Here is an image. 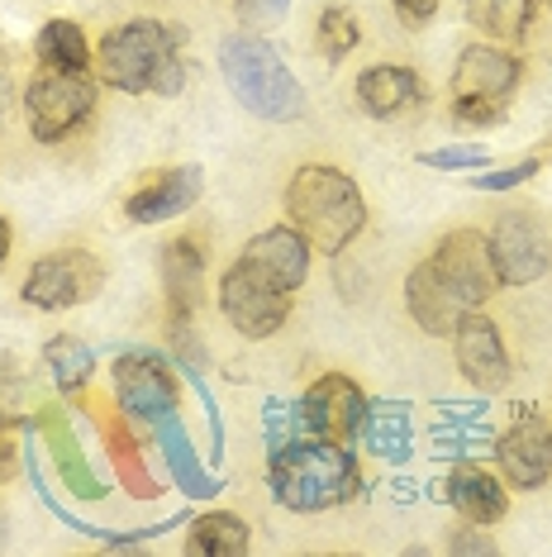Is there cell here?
Returning a JSON list of instances; mask_svg holds the SVG:
<instances>
[{
  "mask_svg": "<svg viewBox=\"0 0 552 557\" xmlns=\"http://www.w3.org/2000/svg\"><path fill=\"white\" fill-rule=\"evenodd\" d=\"M10 244H15V230H10V220L0 214V268H5V258H10Z\"/></svg>",
  "mask_w": 552,
  "mask_h": 557,
  "instance_id": "cell-40",
  "label": "cell"
},
{
  "mask_svg": "<svg viewBox=\"0 0 552 557\" xmlns=\"http://www.w3.org/2000/svg\"><path fill=\"white\" fill-rule=\"evenodd\" d=\"M200 276H205V258L191 238H177L167 252H162V290L172 300V334L177 329H191V310L200 300Z\"/></svg>",
  "mask_w": 552,
  "mask_h": 557,
  "instance_id": "cell-21",
  "label": "cell"
},
{
  "mask_svg": "<svg viewBox=\"0 0 552 557\" xmlns=\"http://www.w3.org/2000/svg\"><path fill=\"white\" fill-rule=\"evenodd\" d=\"M453 120L457 124H472V129H486V124L505 120V100H457Z\"/></svg>",
  "mask_w": 552,
  "mask_h": 557,
  "instance_id": "cell-34",
  "label": "cell"
},
{
  "mask_svg": "<svg viewBox=\"0 0 552 557\" xmlns=\"http://www.w3.org/2000/svg\"><path fill=\"white\" fill-rule=\"evenodd\" d=\"M34 48H39L43 67H58V72H86L91 67V44H86L77 20H48L39 29V39H34Z\"/></svg>",
  "mask_w": 552,
  "mask_h": 557,
  "instance_id": "cell-25",
  "label": "cell"
},
{
  "mask_svg": "<svg viewBox=\"0 0 552 557\" xmlns=\"http://www.w3.org/2000/svg\"><path fill=\"white\" fill-rule=\"evenodd\" d=\"M486 244H491V262H495L500 286H534L538 276L552 268V248H548L543 224L524 210L500 214Z\"/></svg>",
  "mask_w": 552,
  "mask_h": 557,
  "instance_id": "cell-8",
  "label": "cell"
},
{
  "mask_svg": "<svg viewBox=\"0 0 552 557\" xmlns=\"http://www.w3.org/2000/svg\"><path fill=\"white\" fill-rule=\"evenodd\" d=\"M429 268L434 276L443 282V290L457 300V306H486L491 300V290L500 286V276H495V262H491V244H486V234H476V230H453L443 238V244L434 248V258H429Z\"/></svg>",
  "mask_w": 552,
  "mask_h": 557,
  "instance_id": "cell-6",
  "label": "cell"
},
{
  "mask_svg": "<svg viewBox=\"0 0 552 557\" xmlns=\"http://www.w3.org/2000/svg\"><path fill=\"white\" fill-rule=\"evenodd\" d=\"M495 462L519 491H538L552 476V429L534 414V405H519L514 424L495 438Z\"/></svg>",
  "mask_w": 552,
  "mask_h": 557,
  "instance_id": "cell-12",
  "label": "cell"
},
{
  "mask_svg": "<svg viewBox=\"0 0 552 557\" xmlns=\"http://www.w3.org/2000/svg\"><path fill=\"white\" fill-rule=\"evenodd\" d=\"M362 39V29H357V20H353V10H343V5H329L319 15V29H315V44H319V53L338 62V58H348L357 48Z\"/></svg>",
  "mask_w": 552,
  "mask_h": 557,
  "instance_id": "cell-29",
  "label": "cell"
},
{
  "mask_svg": "<svg viewBox=\"0 0 552 557\" xmlns=\"http://www.w3.org/2000/svg\"><path fill=\"white\" fill-rule=\"evenodd\" d=\"M39 434L48 438V453H53V462H58V476H62V486H67L72 496H81V500L105 496V486H100V476L91 472V462H86V453H81L77 434H72L67 414H62L58 405H48V410L39 414Z\"/></svg>",
  "mask_w": 552,
  "mask_h": 557,
  "instance_id": "cell-18",
  "label": "cell"
},
{
  "mask_svg": "<svg viewBox=\"0 0 552 557\" xmlns=\"http://www.w3.org/2000/svg\"><path fill=\"white\" fill-rule=\"evenodd\" d=\"M153 434H158V448H162V458H167V472L172 481L186 491L191 500H215L219 496V476H210L205 467H200V453H196V443L191 434H186V424H181V414L172 410V414H162V420L153 424Z\"/></svg>",
  "mask_w": 552,
  "mask_h": 557,
  "instance_id": "cell-16",
  "label": "cell"
},
{
  "mask_svg": "<svg viewBox=\"0 0 552 557\" xmlns=\"http://www.w3.org/2000/svg\"><path fill=\"white\" fill-rule=\"evenodd\" d=\"M10 462H15V448H10V420H0V481L10 476Z\"/></svg>",
  "mask_w": 552,
  "mask_h": 557,
  "instance_id": "cell-38",
  "label": "cell"
},
{
  "mask_svg": "<svg viewBox=\"0 0 552 557\" xmlns=\"http://www.w3.org/2000/svg\"><path fill=\"white\" fill-rule=\"evenodd\" d=\"M448 505H453V510L467 519V524L491 529L495 519H505L510 496H505V486H500L491 472H481V467L462 462L457 472L448 476Z\"/></svg>",
  "mask_w": 552,
  "mask_h": 557,
  "instance_id": "cell-19",
  "label": "cell"
},
{
  "mask_svg": "<svg viewBox=\"0 0 552 557\" xmlns=\"http://www.w3.org/2000/svg\"><path fill=\"white\" fill-rule=\"evenodd\" d=\"M186 553H196V557H243L248 553V524L238 515H200V519H191Z\"/></svg>",
  "mask_w": 552,
  "mask_h": 557,
  "instance_id": "cell-26",
  "label": "cell"
},
{
  "mask_svg": "<svg viewBox=\"0 0 552 557\" xmlns=\"http://www.w3.org/2000/svg\"><path fill=\"white\" fill-rule=\"evenodd\" d=\"M100 434H105V448H110V458H115V472H120L124 486H129V496L134 500H153L158 481L143 467V453H138V443H134L129 429H124L120 414H105V420H100Z\"/></svg>",
  "mask_w": 552,
  "mask_h": 557,
  "instance_id": "cell-24",
  "label": "cell"
},
{
  "mask_svg": "<svg viewBox=\"0 0 552 557\" xmlns=\"http://www.w3.org/2000/svg\"><path fill=\"white\" fill-rule=\"evenodd\" d=\"M362 438L376 458L405 462L410 458V405L405 400H381L367 405V424H362Z\"/></svg>",
  "mask_w": 552,
  "mask_h": 557,
  "instance_id": "cell-23",
  "label": "cell"
},
{
  "mask_svg": "<svg viewBox=\"0 0 552 557\" xmlns=\"http://www.w3.org/2000/svg\"><path fill=\"white\" fill-rule=\"evenodd\" d=\"M300 434H305V414H300V405L267 400V410H262V438H267V453H281L286 443H296Z\"/></svg>",
  "mask_w": 552,
  "mask_h": 557,
  "instance_id": "cell-30",
  "label": "cell"
},
{
  "mask_svg": "<svg viewBox=\"0 0 552 557\" xmlns=\"http://www.w3.org/2000/svg\"><path fill=\"white\" fill-rule=\"evenodd\" d=\"M91 106H96V86L86 72L43 67L39 77L29 82V91H24V115H29V134L39 138V144L67 138L86 115H91Z\"/></svg>",
  "mask_w": 552,
  "mask_h": 557,
  "instance_id": "cell-5",
  "label": "cell"
},
{
  "mask_svg": "<svg viewBox=\"0 0 552 557\" xmlns=\"http://www.w3.org/2000/svg\"><path fill=\"white\" fill-rule=\"evenodd\" d=\"M438 5H443V0H396L400 20L414 24V29H419V24H429V20L438 15Z\"/></svg>",
  "mask_w": 552,
  "mask_h": 557,
  "instance_id": "cell-36",
  "label": "cell"
},
{
  "mask_svg": "<svg viewBox=\"0 0 552 557\" xmlns=\"http://www.w3.org/2000/svg\"><path fill=\"white\" fill-rule=\"evenodd\" d=\"M96 290H100V262L91 252H53V258H39L29 268L20 296L34 310H72L81 300H91Z\"/></svg>",
  "mask_w": 552,
  "mask_h": 557,
  "instance_id": "cell-10",
  "label": "cell"
},
{
  "mask_svg": "<svg viewBox=\"0 0 552 557\" xmlns=\"http://www.w3.org/2000/svg\"><path fill=\"white\" fill-rule=\"evenodd\" d=\"M177 29L162 20H129L100 39L96 72L115 91H162L172 96L181 86V58H177Z\"/></svg>",
  "mask_w": 552,
  "mask_h": 557,
  "instance_id": "cell-3",
  "label": "cell"
},
{
  "mask_svg": "<svg viewBox=\"0 0 552 557\" xmlns=\"http://www.w3.org/2000/svg\"><path fill=\"white\" fill-rule=\"evenodd\" d=\"M357 462L348 453V443H329L315 434H300L296 443H286L281 453H272L267 467V486L276 505L296 515H315L334 510V505L357 496Z\"/></svg>",
  "mask_w": 552,
  "mask_h": 557,
  "instance_id": "cell-1",
  "label": "cell"
},
{
  "mask_svg": "<svg viewBox=\"0 0 552 557\" xmlns=\"http://www.w3.org/2000/svg\"><path fill=\"white\" fill-rule=\"evenodd\" d=\"M238 262L276 290H296L310 276V244L296 224H286V230H262L258 238H248Z\"/></svg>",
  "mask_w": 552,
  "mask_h": 557,
  "instance_id": "cell-14",
  "label": "cell"
},
{
  "mask_svg": "<svg viewBox=\"0 0 552 557\" xmlns=\"http://www.w3.org/2000/svg\"><path fill=\"white\" fill-rule=\"evenodd\" d=\"M24 391V372H20V358L15 352H0V405H10Z\"/></svg>",
  "mask_w": 552,
  "mask_h": 557,
  "instance_id": "cell-35",
  "label": "cell"
},
{
  "mask_svg": "<svg viewBox=\"0 0 552 557\" xmlns=\"http://www.w3.org/2000/svg\"><path fill=\"white\" fill-rule=\"evenodd\" d=\"M219 72H224V86L238 96V106L258 120L286 124V120H300V110H305V91H300V82L291 77L286 58L276 53L267 39H258V34H234V39H224Z\"/></svg>",
  "mask_w": 552,
  "mask_h": 557,
  "instance_id": "cell-4",
  "label": "cell"
},
{
  "mask_svg": "<svg viewBox=\"0 0 552 557\" xmlns=\"http://www.w3.org/2000/svg\"><path fill=\"white\" fill-rule=\"evenodd\" d=\"M453 553H495V543L486 534H472V529H462V534H453V543H448Z\"/></svg>",
  "mask_w": 552,
  "mask_h": 557,
  "instance_id": "cell-37",
  "label": "cell"
},
{
  "mask_svg": "<svg viewBox=\"0 0 552 557\" xmlns=\"http://www.w3.org/2000/svg\"><path fill=\"white\" fill-rule=\"evenodd\" d=\"M453 348H457V367L476 391H505L510 382V352L500 329L486 314H462L453 329Z\"/></svg>",
  "mask_w": 552,
  "mask_h": 557,
  "instance_id": "cell-13",
  "label": "cell"
},
{
  "mask_svg": "<svg viewBox=\"0 0 552 557\" xmlns=\"http://www.w3.org/2000/svg\"><path fill=\"white\" fill-rule=\"evenodd\" d=\"M548 5H552V0H548Z\"/></svg>",
  "mask_w": 552,
  "mask_h": 557,
  "instance_id": "cell-41",
  "label": "cell"
},
{
  "mask_svg": "<svg viewBox=\"0 0 552 557\" xmlns=\"http://www.w3.org/2000/svg\"><path fill=\"white\" fill-rule=\"evenodd\" d=\"M405 306H410V314H414V324H419L424 334H434V338H453L457 320H462V314H472L467 306H457V300L448 296L429 262H419V268L410 272V282H405Z\"/></svg>",
  "mask_w": 552,
  "mask_h": 557,
  "instance_id": "cell-20",
  "label": "cell"
},
{
  "mask_svg": "<svg viewBox=\"0 0 552 557\" xmlns=\"http://www.w3.org/2000/svg\"><path fill=\"white\" fill-rule=\"evenodd\" d=\"M462 15L491 39H524L534 20V0H462Z\"/></svg>",
  "mask_w": 552,
  "mask_h": 557,
  "instance_id": "cell-28",
  "label": "cell"
},
{
  "mask_svg": "<svg viewBox=\"0 0 552 557\" xmlns=\"http://www.w3.org/2000/svg\"><path fill=\"white\" fill-rule=\"evenodd\" d=\"M519 82V62L500 48H486L476 44L457 58V72H453V91L457 100H505Z\"/></svg>",
  "mask_w": 552,
  "mask_h": 557,
  "instance_id": "cell-17",
  "label": "cell"
},
{
  "mask_svg": "<svg viewBox=\"0 0 552 557\" xmlns=\"http://www.w3.org/2000/svg\"><path fill=\"white\" fill-rule=\"evenodd\" d=\"M529 176H538V158H524V162H510V168L481 172V176H472V186L476 191H514V186L529 182Z\"/></svg>",
  "mask_w": 552,
  "mask_h": 557,
  "instance_id": "cell-32",
  "label": "cell"
},
{
  "mask_svg": "<svg viewBox=\"0 0 552 557\" xmlns=\"http://www.w3.org/2000/svg\"><path fill=\"white\" fill-rule=\"evenodd\" d=\"M115 396L129 420L158 424L162 414L177 410V376L158 352H124V358H115Z\"/></svg>",
  "mask_w": 552,
  "mask_h": 557,
  "instance_id": "cell-9",
  "label": "cell"
},
{
  "mask_svg": "<svg viewBox=\"0 0 552 557\" xmlns=\"http://www.w3.org/2000/svg\"><path fill=\"white\" fill-rule=\"evenodd\" d=\"M286 214L310 248L343 252L367 224V200L353 176H343L338 168H300L286 186Z\"/></svg>",
  "mask_w": 552,
  "mask_h": 557,
  "instance_id": "cell-2",
  "label": "cell"
},
{
  "mask_svg": "<svg viewBox=\"0 0 552 557\" xmlns=\"http://www.w3.org/2000/svg\"><path fill=\"white\" fill-rule=\"evenodd\" d=\"M424 168L434 172H467V168H486V148L481 144H453V148H438V153H419Z\"/></svg>",
  "mask_w": 552,
  "mask_h": 557,
  "instance_id": "cell-31",
  "label": "cell"
},
{
  "mask_svg": "<svg viewBox=\"0 0 552 557\" xmlns=\"http://www.w3.org/2000/svg\"><path fill=\"white\" fill-rule=\"evenodd\" d=\"M10 96H15V77H10V62H5V53H0V110L10 106Z\"/></svg>",
  "mask_w": 552,
  "mask_h": 557,
  "instance_id": "cell-39",
  "label": "cell"
},
{
  "mask_svg": "<svg viewBox=\"0 0 552 557\" xmlns=\"http://www.w3.org/2000/svg\"><path fill=\"white\" fill-rule=\"evenodd\" d=\"M419 96H424V86H419V77H414L410 67L376 62V67H367V72L357 77V100H362V110H367V115H376V120L400 115V110H410Z\"/></svg>",
  "mask_w": 552,
  "mask_h": 557,
  "instance_id": "cell-22",
  "label": "cell"
},
{
  "mask_svg": "<svg viewBox=\"0 0 552 557\" xmlns=\"http://www.w3.org/2000/svg\"><path fill=\"white\" fill-rule=\"evenodd\" d=\"M367 396L348 382V376H319L315 386L300 400V414H305V434L329 438V443H353L362 438V424H367Z\"/></svg>",
  "mask_w": 552,
  "mask_h": 557,
  "instance_id": "cell-11",
  "label": "cell"
},
{
  "mask_svg": "<svg viewBox=\"0 0 552 557\" xmlns=\"http://www.w3.org/2000/svg\"><path fill=\"white\" fill-rule=\"evenodd\" d=\"M43 367L48 376H53L58 391H67V396H77V391L91 386V372H96V352L81 344V338L72 334H58L53 344L43 348Z\"/></svg>",
  "mask_w": 552,
  "mask_h": 557,
  "instance_id": "cell-27",
  "label": "cell"
},
{
  "mask_svg": "<svg viewBox=\"0 0 552 557\" xmlns=\"http://www.w3.org/2000/svg\"><path fill=\"white\" fill-rule=\"evenodd\" d=\"M291 0H234V15L248 24V29H272V24L286 20Z\"/></svg>",
  "mask_w": 552,
  "mask_h": 557,
  "instance_id": "cell-33",
  "label": "cell"
},
{
  "mask_svg": "<svg viewBox=\"0 0 552 557\" xmlns=\"http://www.w3.org/2000/svg\"><path fill=\"white\" fill-rule=\"evenodd\" d=\"M205 191V172L200 168H172L153 176L148 186H138V191L124 200V220L129 224H162V220H177L186 214Z\"/></svg>",
  "mask_w": 552,
  "mask_h": 557,
  "instance_id": "cell-15",
  "label": "cell"
},
{
  "mask_svg": "<svg viewBox=\"0 0 552 557\" xmlns=\"http://www.w3.org/2000/svg\"><path fill=\"white\" fill-rule=\"evenodd\" d=\"M219 310L243 338H272L291 314V290H276L248 272L243 262H234L219 276Z\"/></svg>",
  "mask_w": 552,
  "mask_h": 557,
  "instance_id": "cell-7",
  "label": "cell"
}]
</instances>
